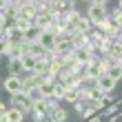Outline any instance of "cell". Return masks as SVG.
Wrapping results in <instances>:
<instances>
[{"instance_id": "obj_27", "label": "cell", "mask_w": 122, "mask_h": 122, "mask_svg": "<svg viewBox=\"0 0 122 122\" xmlns=\"http://www.w3.org/2000/svg\"><path fill=\"white\" fill-rule=\"evenodd\" d=\"M104 102H116V96L113 93H104Z\"/></svg>"}, {"instance_id": "obj_8", "label": "cell", "mask_w": 122, "mask_h": 122, "mask_svg": "<svg viewBox=\"0 0 122 122\" xmlns=\"http://www.w3.org/2000/svg\"><path fill=\"white\" fill-rule=\"evenodd\" d=\"M20 16L22 18H36L38 16V9H36V2H20Z\"/></svg>"}, {"instance_id": "obj_12", "label": "cell", "mask_w": 122, "mask_h": 122, "mask_svg": "<svg viewBox=\"0 0 122 122\" xmlns=\"http://www.w3.org/2000/svg\"><path fill=\"white\" fill-rule=\"evenodd\" d=\"M38 91H40V96L45 98V100H51V98H53V91H56V89H53V82H51V80H45V82L38 87Z\"/></svg>"}, {"instance_id": "obj_16", "label": "cell", "mask_w": 122, "mask_h": 122, "mask_svg": "<svg viewBox=\"0 0 122 122\" xmlns=\"http://www.w3.org/2000/svg\"><path fill=\"white\" fill-rule=\"evenodd\" d=\"M13 27H16V29H20V31H27V29H31V20L29 18H22V16H20V18H16V20H13Z\"/></svg>"}, {"instance_id": "obj_24", "label": "cell", "mask_w": 122, "mask_h": 122, "mask_svg": "<svg viewBox=\"0 0 122 122\" xmlns=\"http://www.w3.org/2000/svg\"><path fill=\"white\" fill-rule=\"evenodd\" d=\"M73 109H76V111H78V113H80V116H82V111L87 109V102H84V100H78V102L73 104Z\"/></svg>"}, {"instance_id": "obj_28", "label": "cell", "mask_w": 122, "mask_h": 122, "mask_svg": "<svg viewBox=\"0 0 122 122\" xmlns=\"http://www.w3.org/2000/svg\"><path fill=\"white\" fill-rule=\"evenodd\" d=\"M7 111H9V107H7L5 102H0V118H2V116H5Z\"/></svg>"}, {"instance_id": "obj_15", "label": "cell", "mask_w": 122, "mask_h": 122, "mask_svg": "<svg viewBox=\"0 0 122 122\" xmlns=\"http://www.w3.org/2000/svg\"><path fill=\"white\" fill-rule=\"evenodd\" d=\"M38 38H40V29L38 27H31V29H27L25 31V42H38Z\"/></svg>"}, {"instance_id": "obj_23", "label": "cell", "mask_w": 122, "mask_h": 122, "mask_svg": "<svg viewBox=\"0 0 122 122\" xmlns=\"http://www.w3.org/2000/svg\"><path fill=\"white\" fill-rule=\"evenodd\" d=\"M9 22H11V20L7 18V13H5V11H0V31H2V29H5V27L9 25Z\"/></svg>"}, {"instance_id": "obj_2", "label": "cell", "mask_w": 122, "mask_h": 122, "mask_svg": "<svg viewBox=\"0 0 122 122\" xmlns=\"http://www.w3.org/2000/svg\"><path fill=\"white\" fill-rule=\"evenodd\" d=\"M9 104L20 109V111H25V113H31V109H33V100H31L29 93H25V91L16 93V96H9Z\"/></svg>"}, {"instance_id": "obj_25", "label": "cell", "mask_w": 122, "mask_h": 122, "mask_svg": "<svg viewBox=\"0 0 122 122\" xmlns=\"http://www.w3.org/2000/svg\"><path fill=\"white\" fill-rule=\"evenodd\" d=\"M104 118H102V113H96V116H93V118H89L87 122H102Z\"/></svg>"}, {"instance_id": "obj_29", "label": "cell", "mask_w": 122, "mask_h": 122, "mask_svg": "<svg viewBox=\"0 0 122 122\" xmlns=\"http://www.w3.org/2000/svg\"><path fill=\"white\" fill-rule=\"evenodd\" d=\"M22 0H9V5H20Z\"/></svg>"}, {"instance_id": "obj_21", "label": "cell", "mask_w": 122, "mask_h": 122, "mask_svg": "<svg viewBox=\"0 0 122 122\" xmlns=\"http://www.w3.org/2000/svg\"><path fill=\"white\" fill-rule=\"evenodd\" d=\"M9 40L13 42V45H20V42H25V31H20V29H16V27H13V33L9 36Z\"/></svg>"}, {"instance_id": "obj_4", "label": "cell", "mask_w": 122, "mask_h": 122, "mask_svg": "<svg viewBox=\"0 0 122 122\" xmlns=\"http://www.w3.org/2000/svg\"><path fill=\"white\" fill-rule=\"evenodd\" d=\"M56 42H58V36H56L51 29L49 31H40V38H38V45L45 49V51H53Z\"/></svg>"}, {"instance_id": "obj_11", "label": "cell", "mask_w": 122, "mask_h": 122, "mask_svg": "<svg viewBox=\"0 0 122 122\" xmlns=\"http://www.w3.org/2000/svg\"><path fill=\"white\" fill-rule=\"evenodd\" d=\"M76 31L78 33H91L93 31V22H91L87 16H82L80 20H78V25H76Z\"/></svg>"}, {"instance_id": "obj_34", "label": "cell", "mask_w": 122, "mask_h": 122, "mask_svg": "<svg viewBox=\"0 0 122 122\" xmlns=\"http://www.w3.org/2000/svg\"><path fill=\"white\" fill-rule=\"evenodd\" d=\"M82 2H89V5H91V2H93V0H82Z\"/></svg>"}, {"instance_id": "obj_7", "label": "cell", "mask_w": 122, "mask_h": 122, "mask_svg": "<svg viewBox=\"0 0 122 122\" xmlns=\"http://www.w3.org/2000/svg\"><path fill=\"white\" fill-rule=\"evenodd\" d=\"M69 51H73V45H71V40H69V38H58V42H56V47H53V56L62 58V56H64V53H69Z\"/></svg>"}, {"instance_id": "obj_19", "label": "cell", "mask_w": 122, "mask_h": 122, "mask_svg": "<svg viewBox=\"0 0 122 122\" xmlns=\"http://www.w3.org/2000/svg\"><path fill=\"white\" fill-rule=\"evenodd\" d=\"M69 104H76L78 100H80V89H67V96H64Z\"/></svg>"}, {"instance_id": "obj_18", "label": "cell", "mask_w": 122, "mask_h": 122, "mask_svg": "<svg viewBox=\"0 0 122 122\" xmlns=\"http://www.w3.org/2000/svg\"><path fill=\"white\" fill-rule=\"evenodd\" d=\"M109 18H111V22L116 25L118 29H122V9H118V7H116V9L109 13Z\"/></svg>"}, {"instance_id": "obj_14", "label": "cell", "mask_w": 122, "mask_h": 122, "mask_svg": "<svg viewBox=\"0 0 122 122\" xmlns=\"http://www.w3.org/2000/svg\"><path fill=\"white\" fill-rule=\"evenodd\" d=\"M7 69H9V76H22V64H20V60H16V58H9Z\"/></svg>"}, {"instance_id": "obj_26", "label": "cell", "mask_w": 122, "mask_h": 122, "mask_svg": "<svg viewBox=\"0 0 122 122\" xmlns=\"http://www.w3.org/2000/svg\"><path fill=\"white\" fill-rule=\"evenodd\" d=\"M9 9V0H0V11H7Z\"/></svg>"}, {"instance_id": "obj_5", "label": "cell", "mask_w": 122, "mask_h": 122, "mask_svg": "<svg viewBox=\"0 0 122 122\" xmlns=\"http://www.w3.org/2000/svg\"><path fill=\"white\" fill-rule=\"evenodd\" d=\"M69 40H71V45H73V49H87V51H91V42H89V33H78L73 31L69 36Z\"/></svg>"}, {"instance_id": "obj_13", "label": "cell", "mask_w": 122, "mask_h": 122, "mask_svg": "<svg viewBox=\"0 0 122 122\" xmlns=\"http://www.w3.org/2000/svg\"><path fill=\"white\" fill-rule=\"evenodd\" d=\"M53 100H64V96H67V84L60 82V80H56L53 82Z\"/></svg>"}, {"instance_id": "obj_20", "label": "cell", "mask_w": 122, "mask_h": 122, "mask_svg": "<svg viewBox=\"0 0 122 122\" xmlns=\"http://www.w3.org/2000/svg\"><path fill=\"white\" fill-rule=\"evenodd\" d=\"M49 116H51L56 122H64V120H67V111H64L62 107H58V109H53L51 113H49Z\"/></svg>"}, {"instance_id": "obj_22", "label": "cell", "mask_w": 122, "mask_h": 122, "mask_svg": "<svg viewBox=\"0 0 122 122\" xmlns=\"http://www.w3.org/2000/svg\"><path fill=\"white\" fill-rule=\"evenodd\" d=\"M109 76H111L116 82H120V80H122V69L118 67V64H113V67L109 69Z\"/></svg>"}, {"instance_id": "obj_10", "label": "cell", "mask_w": 122, "mask_h": 122, "mask_svg": "<svg viewBox=\"0 0 122 122\" xmlns=\"http://www.w3.org/2000/svg\"><path fill=\"white\" fill-rule=\"evenodd\" d=\"M25 116H27V113L20 111V109H16V107H9V111L5 113L7 122H25Z\"/></svg>"}, {"instance_id": "obj_35", "label": "cell", "mask_w": 122, "mask_h": 122, "mask_svg": "<svg viewBox=\"0 0 122 122\" xmlns=\"http://www.w3.org/2000/svg\"><path fill=\"white\" fill-rule=\"evenodd\" d=\"M120 42H122V36H120Z\"/></svg>"}, {"instance_id": "obj_6", "label": "cell", "mask_w": 122, "mask_h": 122, "mask_svg": "<svg viewBox=\"0 0 122 122\" xmlns=\"http://www.w3.org/2000/svg\"><path fill=\"white\" fill-rule=\"evenodd\" d=\"M116 80L109 76V73H102V76H98V89L102 91V93H113V89H116Z\"/></svg>"}, {"instance_id": "obj_30", "label": "cell", "mask_w": 122, "mask_h": 122, "mask_svg": "<svg viewBox=\"0 0 122 122\" xmlns=\"http://www.w3.org/2000/svg\"><path fill=\"white\" fill-rule=\"evenodd\" d=\"M116 64H118V67L122 69V58H118V62H116Z\"/></svg>"}, {"instance_id": "obj_9", "label": "cell", "mask_w": 122, "mask_h": 122, "mask_svg": "<svg viewBox=\"0 0 122 122\" xmlns=\"http://www.w3.org/2000/svg\"><path fill=\"white\" fill-rule=\"evenodd\" d=\"M20 64H22V73H33L36 71V64H38V58H33V56H22V60H20Z\"/></svg>"}, {"instance_id": "obj_31", "label": "cell", "mask_w": 122, "mask_h": 122, "mask_svg": "<svg viewBox=\"0 0 122 122\" xmlns=\"http://www.w3.org/2000/svg\"><path fill=\"white\" fill-rule=\"evenodd\" d=\"M118 9H122V0H118Z\"/></svg>"}, {"instance_id": "obj_3", "label": "cell", "mask_w": 122, "mask_h": 122, "mask_svg": "<svg viewBox=\"0 0 122 122\" xmlns=\"http://www.w3.org/2000/svg\"><path fill=\"white\" fill-rule=\"evenodd\" d=\"M2 89L9 93V96H16V93L22 91V76H9L2 82Z\"/></svg>"}, {"instance_id": "obj_32", "label": "cell", "mask_w": 122, "mask_h": 122, "mask_svg": "<svg viewBox=\"0 0 122 122\" xmlns=\"http://www.w3.org/2000/svg\"><path fill=\"white\" fill-rule=\"evenodd\" d=\"M93 2H104V5H107V0H93Z\"/></svg>"}, {"instance_id": "obj_1", "label": "cell", "mask_w": 122, "mask_h": 122, "mask_svg": "<svg viewBox=\"0 0 122 122\" xmlns=\"http://www.w3.org/2000/svg\"><path fill=\"white\" fill-rule=\"evenodd\" d=\"M109 9H107V5L104 2H91L89 5V9H87V18L93 22V27H96L100 20H104V18H109Z\"/></svg>"}, {"instance_id": "obj_33", "label": "cell", "mask_w": 122, "mask_h": 122, "mask_svg": "<svg viewBox=\"0 0 122 122\" xmlns=\"http://www.w3.org/2000/svg\"><path fill=\"white\" fill-rule=\"evenodd\" d=\"M22 2H36V0H22Z\"/></svg>"}, {"instance_id": "obj_17", "label": "cell", "mask_w": 122, "mask_h": 122, "mask_svg": "<svg viewBox=\"0 0 122 122\" xmlns=\"http://www.w3.org/2000/svg\"><path fill=\"white\" fill-rule=\"evenodd\" d=\"M29 56H33V58H45L47 51L38 45V42H31V45H29Z\"/></svg>"}]
</instances>
